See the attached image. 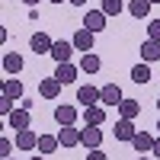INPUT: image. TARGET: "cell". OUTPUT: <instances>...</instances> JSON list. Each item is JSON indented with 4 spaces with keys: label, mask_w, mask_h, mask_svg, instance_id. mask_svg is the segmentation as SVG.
<instances>
[{
    "label": "cell",
    "mask_w": 160,
    "mask_h": 160,
    "mask_svg": "<svg viewBox=\"0 0 160 160\" xmlns=\"http://www.w3.org/2000/svg\"><path fill=\"white\" fill-rule=\"evenodd\" d=\"M80 144H83L87 151L99 148V144H102V131H99V125H83V128H80Z\"/></svg>",
    "instance_id": "obj_1"
},
{
    "label": "cell",
    "mask_w": 160,
    "mask_h": 160,
    "mask_svg": "<svg viewBox=\"0 0 160 160\" xmlns=\"http://www.w3.org/2000/svg\"><path fill=\"white\" fill-rule=\"evenodd\" d=\"M106 19H109V16H106L102 10H87V13H83V29L102 32V29H106Z\"/></svg>",
    "instance_id": "obj_2"
},
{
    "label": "cell",
    "mask_w": 160,
    "mask_h": 160,
    "mask_svg": "<svg viewBox=\"0 0 160 160\" xmlns=\"http://www.w3.org/2000/svg\"><path fill=\"white\" fill-rule=\"evenodd\" d=\"M61 80L55 77V74H51V77H42V80H38V93H42V96L45 99H58V93H61Z\"/></svg>",
    "instance_id": "obj_3"
},
{
    "label": "cell",
    "mask_w": 160,
    "mask_h": 160,
    "mask_svg": "<svg viewBox=\"0 0 160 160\" xmlns=\"http://www.w3.org/2000/svg\"><path fill=\"white\" fill-rule=\"evenodd\" d=\"M77 102H83V106H99L102 102V90H96V87H80L77 90Z\"/></svg>",
    "instance_id": "obj_4"
},
{
    "label": "cell",
    "mask_w": 160,
    "mask_h": 160,
    "mask_svg": "<svg viewBox=\"0 0 160 160\" xmlns=\"http://www.w3.org/2000/svg\"><path fill=\"white\" fill-rule=\"evenodd\" d=\"M55 122H58V125H74V122H77V109H74L71 102L55 106Z\"/></svg>",
    "instance_id": "obj_5"
},
{
    "label": "cell",
    "mask_w": 160,
    "mask_h": 160,
    "mask_svg": "<svg viewBox=\"0 0 160 160\" xmlns=\"http://www.w3.org/2000/svg\"><path fill=\"white\" fill-rule=\"evenodd\" d=\"M16 148H19V151H35V148H38V135H35L32 128L16 131Z\"/></svg>",
    "instance_id": "obj_6"
},
{
    "label": "cell",
    "mask_w": 160,
    "mask_h": 160,
    "mask_svg": "<svg viewBox=\"0 0 160 160\" xmlns=\"http://www.w3.org/2000/svg\"><path fill=\"white\" fill-rule=\"evenodd\" d=\"M58 141H61V148H77V144H80V128H74V125H61Z\"/></svg>",
    "instance_id": "obj_7"
},
{
    "label": "cell",
    "mask_w": 160,
    "mask_h": 160,
    "mask_svg": "<svg viewBox=\"0 0 160 160\" xmlns=\"http://www.w3.org/2000/svg\"><path fill=\"white\" fill-rule=\"evenodd\" d=\"M93 38H96V32H90V29H77L71 42H74L77 51H93Z\"/></svg>",
    "instance_id": "obj_8"
},
{
    "label": "cell",
    "mask_w": 160,
    "mask_h": 160,
    "mask_svg": "<svg viewBox=\"0 0 160 160\" xmlns=\"http://www.w3.org/2000/svg\"><path fill=\"white\" fill-rule=\"evenodd\" d=\"M154 141H157L154 135H148V131H138V135L131 138V148H135L138 154H151V151H154Z\"/></svg>",
    "instance_id": "obj_9"
},
{
    "label": "cell",
    "mask_w": 160,
    "mask_h": 160,
    "mask_svg": "<svg viewBox=\"0 0 160 160\" xmlns=\"http://www.w3.org/2000/svg\"><path fill=\"white\" fill-rule=\"evenodd\" d=\"M29 45H32V51L35 55H51V38H48V32H35L32 38H29Z\"/></svg>",
    "instance_id": "obj_10"
},
{
    "label": "cell",
    "mask_w": 160,
    "mask_h": 160,
    "mask_svg": "<svg viewBox=\"0 0 160 160\" xmlns=\"http://www.w3.org/2000/svg\"><path fill=\"white\" fill-rule=\"evenodd\" d=\"M7 122H10V128H16V131H22V128H32L29 125V109H13L10 115H7Z\"/></svg>",
    "instance_id": "obj_11"
},
{
    "label": "cell",
    "mask_w": 160,
    "mask_h": 160,
    "mask_svg": "<svg viewBox=\"0 0 160 160\" xmlns=\"http://www.w3.org/2000/svg\"><path fill=\"white\" fill-rule=\"evenodd\" d=\"M71 55H74V42H64V38H58V42L51 45V58H55L58 64H61V61H71Z\"/></svg>",
    "instance_id": "obj_12"
},
{
    "label": "cell",
    "mask_w": 160,
    "mask_h": 160,
    "mask_svg": "<svg viewBox=\"0 0 160 160\" xmlns=\"http://www.w3.org/2000/svg\"><path fill=\"white\" fill-rule=\"evenodd\" d=\"M106 122V106H87L83 109V125H102Z\"/></svg>",
    "instance_id": "obj_13"
},
{
    "label": "cell",
    "mask_w": 160,
    "mask_h": 160,
    "mask_svg": "<svg viewBox=\"0 0 160 160\" xmlns=\"http://www.w3.org/2000/svg\"><path fill=\"white\" fill-rule=\"evenodd\" d=\"M77 64H71V61H61L58 64V68H55V77L61 80V83H74V80H77Z\"/></svg>",
    "instance_id": "obj_14"
},
{
    "label": "cell",
    "mask_w": 160,
    "mask_h": 160,
    "mask_svg": "<svg viewBox=\"0 0 160 160\" xmlns=\"http://www.w3.org/2000/svg\"><path fill=\"white\" fill-rule=\"evenodd\" d=\"M135 135H138V128H135L131 118H118V122H115V138L118 141H131Z\"/></svg>",
    "instance_id": "obj_15"
},
{
    "label": "cell",
    "mask_w": 160,
    "mask_h": 160,
    "mask_svg": "<svg viewBox=\"0 0 160 160\" xmlns=\"http://www.w3.org/2000/svg\"><path fill=\"white\" fill-rule=\"evenodd\" d=\"M125 96H122V87L118 83H106L102 87V106H118Z\"/></svg>",
    "instance_id": "obj_16"
},
{
    "label": "cell",
    "mask_w": 160,
    "mask_h": 160,
    "mask_svg": "<svg viewBox=\"0 0 160 160\" xmlns=\"http://www.w3.org/2000/svg\"><path fill=\"white\" fill-rule=\"evenodd\" d=\"M99 68H102V61H99L96 51H83V58H80V71H83V74H96Z\"/></svg>",
    "instance_id": "obj_17"
},
{
    "label": "cell",
    "mask_w": 160,
    "mask_h": 160,
    "mask_svg": "<svg viewBox=\"0 0 160 160\" xmlns=\"http://www.w3.org/2000/svg\"><path fill=\"white\" fill-rule=\"evenodd\" d=\"M118 115L135 122V118L141 115V102H138V99H122V102H118Z\"/></svg>",
    "instance_id": "obj_18"
},
{
    "label": "cell",
    "mask_w": 160,
    "mask_h": 160,
    "mask_svg": "<svg viewBox=\"0 0 160 160\" xmlns=\"http://www.w3.org/2000/svg\"><path fill=\"white\" fill-rule=\"evenodd\" d=\"M3 71H7L10 77H16V74L22 71V55H16V51H7V55H3Z\"/></svg>",
    "instance_id": "obj_19"
},
{
    "label": "cell",
    "mask_w": 160,
    "mask_h": 160,
    "mask_svg": "<svg viewBox=\"0 0 160 160\" xmlns=\"http://www.w3.org/2000/svg\"><path fill=\"white\" fill-rule=\"evenodd\" d=\"M141 61H148V64L160 61V42H154V38H148V42L141 45Z\"/></svg>",
    "instance_id": "obj_20"
},
{
    "label": "cell",
    "mask_w": 160,
    "mask_h": 160,
    "mask_svg": "<svg viewBox=\"0 0 160 160\" xmlns=\"http://www.w3.org/2000/svg\"><path fill=\"white\" fill-rule=\"evenodd\" d=\"M3 96H10V99H22V80H16V77H7L3 80Z\"/></svg>",
    "instance_id": "obj_21"
},
{
    "label": "cell",
    "mask_w": 160,
    "mask_h": 160,
    "mask_svg": "<svg viewBox=\"0 0 160 160\" xmlns=\"http://www.w3.org/2000/svg\"><path fill=\"white\" fill-rule=\"evenodd\" d=\"M151 64L148 61H141V64H135V68H131V80H135V83H151Z\"/></svg>",
    "instance_id": "obj_22"
},
{
    "label": "cell",
    "mask_w": 160,
    "mask_h": 160,
    "mask_svg": "<svg viewBox=\"0 0 160 160\" xmlns=\"http://www.w3.org/2000/svg\"><path fill=\"white\" fill-rule=\"evenodd\" d=\"M128 13L135 19H148V13H151V0H131L128 3Z\"/></svg>",
    "instance_id": "obj_23"
},
{
    "label": "cell",
    "mask_w": 160,
    "mask_h": 160,
    "mask_svg": "<svg viewBox=\"0 0 160 160\" xmlns=\"http://www.w3.org/2000/svg\"><path fill=\"white\" fill-rule=\"evenodd\" d=\"M58 135H38V151L42 154H55V148H58Z\"/></svg>",
    "instance_id": "obj_24"
},
{
    "label": "cell",
    "mask_w": 160,
    "mask_h": 160,
    "mask_svg": "<svg viewBox=\"0 0 160 160\" xmlns=\"http://www.w3.org/2000/svg\"><path fill=\"white\" fill-rule=\"evenodd\" d=\"M99 10L106 13V16H118V13L125 10V3H122V0H102V7H99Z\"/></svg>",
    "instance_id": "obj_25"
},
{
    "label": "cell",
    "mask_w": 160,
    "mask_h": 160,
    "mask_svg": "<svg viewBox=\"0 0 160 160\" xmlns=\"http://www.w3.org/2000/svg\"><path fill=\"white\" fill-rule=\"evenodd\" d=\"M13 102H16V99H10V96H0V115H3V118H7V115H10L13 109H16Z\"/></svg>",
    "instance_id": "obj_26"
},
{
    "label": "cell",
    "mask_w": 160,
    "mask_h": 160,
    "mask_svg": "<svg viewBox=\"0 0 160 160\" xmlns=\"http://www.w3.org/2000/svg\"><path fill=\"white\" fill-rule=\"evenodd\" d=\"M148 38L160 42V19H151V22H148Z\"/></svg>",
    "instance_id": "obj_27"
},
{
    "label": "cell",
    "mask_w": 160,
    "mask_h": 160,
    "mask_svg": "<svg viewBox=\"0 0 160 160\" xmlns=\"http://www.w3.org/2000/svg\"><path fill=\"white\" fill-rule=\"evenodd\" d=\"M3 157H13V144H10V138H0V160Z\"/></svg>",
    "instance_id": "obj_28"
},
{
    "label": "cell",
    "mask_w": 160,
    "mask_h": 160,
    "mask_svg": "<svg viewBox=\"0 0 160 160\" xmlns=\"http://www.w3.org/2000/svg\"><path fill=\"white\" fill-rule=\"evenodd\" d=\"M87 160H109V157H106V154H102L99 148H93V151L87 154Z\"/></svg>",
    "instance_id": "obj_29"
},
{
    "label": "cell",
    "mask_w": 160,
    "mask_h": 160,
    "mask_svg": "<svg viewBox=\"0 0 160 160\" xmlns=\"http://www.w3.org/2000/svg\"><path fill=\"white\" fill-rule=\"evenodd\" d=\"M151 154H154V157L160 160V135H157V141H154V151H151Z\"/></svg>",
    "instance_id": "obj_30"
},
{
    "label": "cell",
    "mask_w": 160,
    "mask_h": 160,
    "mask_svg": "<svg viewBox=\"0 0 160 160\" xmlns=\"http://www.w3.org/2000/svg\"><path fill=\"white\" fill-rule=\"evenodd\" d=\"M68 3H74V7H83V3H87V0H68Z\"/></svg>",
    "instance_id": "obj_31"
},
{
    "label": "cell",
    "mask_w": 160,
    "mask_h": 160,
    "mask_svg": "<svg viewBox=\"0 0 160 160\" xmlns=\"http://www.w3.org/2000/svg\"><path fill=\"white\" fill-rule=\"evenodd\" d=\"M22 3H26V7H35V3H38V0H22Z\"/></svg>",
    "instance_id": "obj_32"
},
{
    "label": "cell",
    "mask_w": 160,
    "mask_h": 160,
    "mask_svg": "<svg viewBox=\"0 0 160 160\" xmlns=\"http://www.w3.org/2000/svg\"><path fill=\"white\" fill-rule=\"evenodd\" d=\"M29 160H45V157H38V154H35V157H29Z\"/></svg>",
    "instance_id": "obj_33"
},
{
    "label": "cell",
    "mask_w": 160,
    "mask_h": 160,
    "mask_svg": "<svg viewBox=\"0 0 160 160\" xmlns=\"http://www.w3.org/2000/svg\"><path fill=\"white\" fill-rule=\"evenodd\" d=\"M138 160H151V157H144V154H141V157H138Z\"/></svg>",
    "instance_id": "obj_34"
},
{
    "label": "cell",
    "mask_w": 160,
    "mask_h": 160,
    "mask_svg": "<svg viewBox=\"0 0 160 160\" xmlns=\"http://www.w3.org/2000/svg\"><path fill=\"white\" fill-rule=\"evenodd\" d=\"M51 3H64V0H51Z\"/></svg>",
    "instance_id": "obj_35"
},
{
    "label": "cell",
    "mask_w": 160,
    "mask_h": 160,
    "mask_svg": "<svg viewBox=\"0 0 160 160\" xmlns=\"http://www.w3.org/2000/svg\"><path fill=\"white\" fill-rule=\"evenodd\" d=\"M3 160H16V157H3Z\"/></svg>",
    "instance_id": "obj_36"
},
{
    "label": "cell",
    "mask_w": 160,
    "mask_h": 160,
    "mask_svg": "<svg viewBox=\"0 0 160 160\" xmlns=\"http://www.w3.org/2000/svg\"><path fill=\"white\" fill-rule=\"evenodd\" d=\"M151 3H160V0H151Z\"/></svg>",
    "instance_id": "obj_37"
},
{
    "label": "cell",
    "mask_w": 160,
    "mask_h": 160,
    "mask_svg": "<svg viewBox=\"0 0 160 160\" xmlns=\"http://www.w3.org/2000/svg\"><path fill=\"white\" fill-rule=\"evenodd\" d=\"M157 106H160V96H157Z\"/></svg>",
    "instance_id": "obj_38"
},
{
    "label": "cell",
    "mask_w": 160,
    "mask_h": 160,
    "mask_svg": "<svg viewBox=\"0 0 160 160\" xmlns=\"http://www.w3.org/2000/svg\"><path fill=\"white\" fill-rule=\"evenodd\" d=\"M157 131H160V122H157Z\"/></svg>",
    "instance_id": "obj_39"
}]
</instances>
